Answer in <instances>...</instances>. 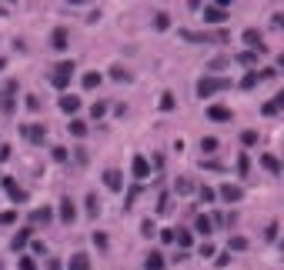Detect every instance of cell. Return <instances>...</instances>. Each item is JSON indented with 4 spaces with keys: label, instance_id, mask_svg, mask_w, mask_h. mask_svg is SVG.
Segmentation results:
<instances>
[{
    "label": "cell",
    "instance_id": "cell-19",
    "mask_svg": "<svg viewBox=\"0 0 284 270\" xmlns=\"http://www.w3.org/2000/svg\"><path fill=\"white\" fill-rule=\"evenodd\" d=\"M67 270H90V260H87L84 254H74L70 263H67Z\"/></svg>",
    "mask_w": 284,
    "mask_h": 270
},
{
    "label": "cell",
    "instance_id": "cell-11",
    "mask_svg": "<svg viewBox=\"0 0 284 270\" xmlns=\"http://www.w3.org/2000/svg\"><path fill=\"white\" fill-rule=\"evenodd\" d=\"M50 220H54V210H50V207H37L30 214V223H37V227H41V223H50Z\"/></svg>",
    "mask_w": 284,
    "mask_h": 270
},
{
    "label": "cell",
    "instance_id": "cell-7",
    "mask_svg": "<svg viewBox=\"0 0 284 270\" xmlns=\"http://www.w3.org/2000/svg\"><path fill=\"white\" fill-rule=\"evenodd\" d=\"M221 197H224L227 204H237V200H244V190L234 187V183H224V187H221Z\"/></svg>",
    "mask_w": 284,
    "mask_h": 270
},
{
    "label": "cell",
    "instance_id": "cell-36",
    "mask_svg": "<svg viewBox=\"0 0 284 270\" xmlns=\"http://www.w3.org/2000/svg\"><path fill=\"white\" fill-rule=\"evenodd\" d=\"M111 77H114V80H130V73L124 70V67H114V70H111Z\"/></svg>",
    "mask_w": 284,
    "mask_h": 270
},
{
    "label": "cell",
    "instance_id": "cell-17",
    "mask_svg": "<svg viewBox=\"0 0 284 270\" xmlns=\"http://www.w3.org/2000/svg\"><path fill=\"white\" fill-rule=\"evenodd\" d=\"M144 267H147V270H164V254L151 250V254H147V260H144Z\"/></svg>",
    "mask_w": 284,
    "mask_h": 270
},
{
    "label": "cell",
    "instance_id": "cell-45",
    "mask_svg": "<svg viewBox=\"0 0 284 270\" xmlns=\"http://www.w3.org/2000/svg\"><path fill=\"white\" fill-rule=\"evenodd\" d=\"M7 157H10V147H7V143H0V164H4Z\"/></svg>",
    "mask_w": 284,
    "mask_h": 270
},
{
    "label": "cell",
    "instance_id": "cell-28",
    "mask_svg": "<svg viewBox=\"0 0 284 270\" xmlns=\"http://www.w3.org/2000/svg\"><path fill=\"white\" fill-rule=\"evenodd\" d=\"M247 167H251V160H247V153H241V157H237V174H247Z\"/></svg>",
    "mask_w": 284,
    "mask_h": 270
},
{
    "label": "cell",
    "instance_id": "cell-34",
    "mask_svg": "<svg viewBox=\"0 0 284 270\" xmlns=\"http://www.w3.org/2000/svg\"><path fill=\"white\" fill-rule=\"evenodd\" d=\"M161 110H174V94H161Z\"/></svg>",
    "mask_w": 284,
    "mask_h": 270
},
{
    "label": "cell",
    "instance_id": "cell-22",
    "mask_svg": "<svg viewBox=\"0 0 284 270\" xmlns=\"http://www.w3.org/2000/svg\"><path fill=\"white\" fill-rule=\"evenodd\" d=\"M174 240H178L181 250H187V247H191V230H178V234H174Z\"/></svg>",
    "mask_w": 284,
    "mask_h": 270
},
{
    "label": "cell",
    "instance_id": "cell-32",
    "mask_svg": "<svg viewBox=\"0 0 284 270\" xmlns=\"http://www.w3.org/2000/svg\"><path fill=\"white\" fill-rule=\"evenodd\" d=\"M244 247H247V240H244V237H231V247H227V254H231V250H244Z\"/></svg>",
    "mask_w": 284,
    "mask_h": 270
},
{
    "label": "cell",
    "instance_id": "cell-2",
    "mask_svg": "<svg viewBox=\"0 0 284 270\" xmlns=\"http://www.w3.org/2000/svg\"><path fill=\"white\" fill-rule=\"evenodd\" d=\"M70 77H74V60H64V64H57V73L50 77V84H54L57 90H64L67 84H70Z\"/></svg>",
    "mask_w": 284,
    "mask_h": 270
},
{
    "label": "cell",
    "instance_id": "cell-4",
    "mask_svg": "<svg viewBox=\"0 0 284 270\" xmlns=\"http://www.w3.org/2000/svg\"><path fill=\"white\" fill-rule=\"evenodd\" d=\"M204 20H207V24H224L227 10L221 7V4H204Z\"/></svg>",
    "mask_w": 284,
    "mask_h": 270
},
{
    "label": "cell",
    "instance_id": "cell-39",
    "mask_svg": "<svg viewBox=\"0 0 284 270\" xmlns=\"http://www.w3.org/2000/svg\"><path fill=\"white\" fill-rule=\"evenodd\" d=\"M157 230V227H154V223H151V220H144V223H140V234H144V237H151V234H154Z\"/></svg>",
    "mask_w": 284,
    "mask_h": 270
},
{
    "label": "cell",
    "instance_id": "cell-6",
    "mask_svg": "<svg viewBox=\"0 0 284 270\" xmlns=\"http://www.w3.org/2000/svg\"><path fill=\"white\" fill-rule=\"evenodd\" d=\"M244 44L251 47V54H254V50H258V54H264V50H268L264 44H261V33L254 30V27H247V30H244Z\"/></svg>",
    "mask_w": 284,
    "mask_h": 270
},
{
    "label": "cell",
    "instance_id": "cell-35",
    "mask_svg": "<svg viewBox=\"0 0 284 270\" xmlns=\"http://www.w3.org/2000/svg\"><path fill=\"white\" fill-rule=\"evenodd\" d=\"M90 113H94V120H97V117H104V113H107V103H104V100H97V103H94V110H90Z\"/></svg>",
    "mask_w": 284,
    "mask_h": 270
},
{
    "label": "cell",
    "instance_id": "cell-14",
    "mask_svg": "<svg viewBox=\"0 0 284 270\" xmlns=\"http://www.w3.org/2000/svg\"><path fill=\"white\" fill-rule=\"evenodd\" d=\"M207 117H211V120H231L234 113H231V107H221V103H214V107H207Z\"/></svg>",
    "mask_w": 284,
    "mask_h": 270
},
{
    "label": "cell",
    "instance_id": "cell-43",
    "mask_svg": "<svg viewBox=\"0 0 284 270\" xmlns=\"http://www.w3.org/2000/svg\"><path fill=\"white\" fill-rule=\"evenodd\" d=\"M221 67H227V57H218V60H211V70H221Z\"/></svg>",
    "mask_w": 284,
    "mask_h": 270
},
{
    "label": "cell",
    "instance_id": "cell-23",
    "mask_svg": "<svg viewBox=\"0 0 284 270\" xmlns=\"http://www.w3.org/2000/svg\"><path fill=\"white\" fill-rule=\"evenodd\" d=\"M258 80H261V73H254V70H251V73H244V80H241V87H244V90H251L254 84H258Z\"/></svg>",
    "mask_w": 284,
    "mask_h": 270
},
{
    "label": "cell",
    "instance_id": "cell-20",
    "mask_svg": "<svg viewBox=\"0 0 284 270\" xmlns=\"http://www.w3.org/2000/svg\"><path fill=\"white\" fill-rule=\"evenodd\" d=\"M281 107H284V97H274V100H271V103H264V107H261V110L268 113V117H274V113L281 110Z\"/></svg>",
    "mask_w": 284,
    "mask_h": 270
},
{
    "label": "cell",
    "instance_id": "cell-21",
    "mask_svg": "<svg viewBox=\"0 0 284 270\" xmlns=\"http://www.w3.org/2000/svg\"><path fill=\"white\" fill-rule=\"evenodd\" d=\"M261 164H264L271 174H281V164H277V157H271V153H264V157H261Z\"/></svg>",
    "mask_w": 284,
    "mask_h": 270
},
{
    "label": "cell",
    "instance_id": "cell-31",
    "mask_svg": "<svg viewBox=\"0 0 284 270\" xmlns=\"http://www.w3.org/2000/svg\"><path fill=\"white\" fill-rule=\"evenodd\" d=\"M241 140H244V147H254V143H258V134H254V130H244Z\"/></svg>",
    "mask_w": 284,
    "mask_h": 270
},
{
    "label": "cell",
    "instance_id": "cell-16",
    "mask_svg": "<svg viewBox=\"0 0 284 270\" xmlns=\"http://www.w3.org/2000/svg\"><path fill=\"white\" fill-rule=\"evenodd\" d=\"M60 220H64V223H74V220H77V210H74L70 200H60Z\"/></svg>",
    "mask_w": 284,
    "mask_h": 270
},
{
    "label": "cell",
    "instance_id": "cell-8",
    "mask_svg": "<svg viewBox=\"0 0 284 270\" xmlns=\"http://www.w3.org/2000/svg\"><path fill=\"white\" fill-rule=\"evenodd\" d=\"M4 190L10 194V200H14V204H24V200H27V194L20 190V187H17V183L10 180V177H4Z\"/></svg>",
    "mask_w": 284,
    "mask_h": 270
},
{
    "label": "cell",
    "instance_id": "cell-24",
    "mask_svg": "<svg viewBox=\"0 0 284 270\" xmlns=\"http://www.w3.org/2000/svg\"><path fill=\"white\" fill-rule=\"evenodd\" d=\"M97 84H100V73H84V87L87 90H94Z\"/></svg>",
    "mask_w": 284,
    "mask_h": 270
},
{
    "label": "cell",
    "instance_id": "cell-44",
    "mask_svg": "<svg viewBox=\"0 0 284 270\" xmlns=\"http://www.w3.org/2000/svg\"><path fill=\"white\" fill-rule=\"evenodd\" d=\"M17 220V214H14V210H7V214H0V223H14Z\"/></svg>",
    "mask_w": 284,
    "mask_h": 270
},
{
    "label": "cell",
    "instance_id": "cell-37",
    "mask_svg": "<svg viewBox=\"0 0 284 270\" xmlns=\"http://www.w3.org/2000/svg\"><path fill=\"white\" fill-rule=\"evenodd\" d=\"M214 197H218V194H214V190H211V187H201V200H204V204H211V200H214Z\"/></svg>",
    "mask_w": 284,
    "mask_h": 270
},
{
    "label": "cell",
    "instance_id": "cell-18",
    "mask_svg": "<svg viewBox=\"0 0 284 270\" xmlns=\"http://www.w3.org/2000/svg\"><path fill=\"white\" fill-rule=\"evenodd\" d=\"M181 40H187V44H207V33H194V30H178Z\"/></svg>",
    "mask_w": 284,
    "mask_h": 270
},
{
    "label": "cell",
    "instance_id": "cell-1",
    "mask_svg": "<svg viewBox=\"0 0 284 270\" xmlns=\"http://www.w3.org/2000/svg\"><path fill=\"white\" fill-rule=\"evenodd\" d=\"M227 87H231L227 77H201L197 80V97H214V94H221V90H227Z\"/></svg>",
    "mask_w": 284,
    "mask_h": 270
},
{
    "label": "cell",
    "instance_id": "cell-5",
    "mask_svg": "<svg viewBox=\"0 0 284 270\" xmlns=\"http://www.w3.org/2000/svg\"><path fill=\"white\" fill-rule=\"evenodd\" d=\"M130 174L137 177V180H147V177H151V164H147V157L137 153V157L130 160Z\"/></svg>",
    "mask_w": 284,
    "mask_h": 270
},
{
    "label": "cell",
    "instance_id": "cell-3",
    "mask_svg": "<svg viewBox=\"0 0 284 270\" xmlns=\"http://www.w3.org/2000/svg\"><path fill=\"white\" fill-rule=\"evenodd\" d=\"M14 94H17V80H7L0 90V110L4 113H14Z\"/></svg>",
    "mask_w": 284,
    "mask_h": 270
},
{
    "label": "cell",
    "instance_id": "cell-27",
    "mask_svg": "<svg viewBox=\"0 0 284 270\" xmlns=\"http://www.w3.org/2000/svg\"><path fill=\"white\" fill-rule=\"evenodd\" d=\"M27 240H30V230H20V234L14 237V250H20V247H24Z\"/></svg>",
    "mask_w": 284,
    "mask_h": 270
},
{
    "label": "cell",
    "instance_id": "cell-9",
    "mask_svg": "<svg viewBox=\"0 0 284 270\" xmlns=\"http://www.w3.org/2000/svg\"><path fill=\"white\" fill-rule=\"evenodd\" d=\"M67 40H70V33H67L64 27H57V30L50 33V47H54V50H64V47H67Z\"/></svg>",
    "mask_w": 284,
    "mask_h": 270
},
{
    "label": "cell",
    "instance_id": "cell-12",
    "mask_svg": "<svg viewBox=\"0 0 284 270\" xmlns=\"http://www.w3.org/2000/svg\"><path fill=\"white\" fill-rule=\"evenodd\" d=\"M24 134H27V140L44 143V137H47V127H44V124H33V127H24Z\"/></svg>",
    "mask_w": 284,
    "mask_h": 270
},
{
    "label": "cell",
    "instance_id": "cell-13",
    "mask_svg": "<svg viewBox=\"0 0 284 270\" xmlns=\"http://www.w3.org/2000/svg\"><path fill=\"white\" fill-rule=\"evenodd\" d=\"M211 227H214V220H211V217H204V214H201V217H197V220H194V230L201 234V237H211V234H214Z\"/></svg>",
    "mask_w": 284,
    "mask_h": 270
},
{
    "label": "cell",
    "instance_id": "cell-38",
    "mask_svg": "<svg viewBox=\"0 0 284 270\" xmlns=\"http://www.w3.org/2000/svg\"><path fill=\"white\" fill-rule=\"evenodd\" d=\"M191 190H194V183H191V180H178V194H191Z\"/></svg>",
    "mask_w": 284,
    "mask_h": 270
},
{
    "label": "cell",
    "instance_id": "cell-41",
    "mask_svg": "<svg viewBox=\"0 0 284 270\" xmlns=\"http://www.w3.org/2000/svg\"><path fill=\"white\" fill-rule=\"evenodd\" d=\"M20 270H37V263H33L30 257H20Z\"/></svg>",
    "mask_w": 284,
    "mask_h": 270
},
{
    "label": "cell",
    "instance_id": "cell-30",
    "mask_svg": "<svg viewBox=\"0 0 284 270\" xmlns=\"http://www.w3.org/2000/svg\"><path fill=\"white\" fill-rule=\"evenodd\" d=\"M70 134H74V137H84V134H87V124H81V120H74V124H70Z\"/></svg>",
    "mask_w": 284,
    "mask_h": 270
},
{
    "label": "cell",
    "instance_id": "cell-15",
    "mask_svg": "<svg viewBox=\"0 0 284 270\" xmlns=\"http://www.w3.org/2000/svg\"><path fill=\"white\" fill-rule=\"evenodd\" d=\"M60 110H64V113H77V110H81V97H70V94L60 97Z\"/></svg>",
    "mask_w": 284,
    "mask_h": 270
},
{
    "label": "cell",
    "instance_id": "cell-29",
    "mask_svg": "<svg viewBox=\"0 0 284 270\" xmlns=\"http://www.w3.org/2000/svg\"><path fill=\"white\" fill-rule=\"evenodd\" d=\"M237 60H241V64H247V67H254V64H258V54H251V50H247V54H237Z\"/></svg>",
    "mask_w": 284,
    "mask_h": 270
},
{
    "label": "cell",
    "instance_id": "cell-10",
    "mask_svg": "<svg viewBox=\"0 0 284 270\" xmlns=\"http://www.w3.org/2000/svg\"><path fill=\"white\" fill-rule=\"evenodd\" d=\"M104 187H107V190H114V194L121 190V187H124V180H121V170H107V174H104Z\"/></svg>",
    "mask_w": 284,
    "mask_h": 270
},
{
    "label": "cell",
    "instance_id": "cell-33",
    "mask_svg": "<svg viewBox=\"0 0 284 270\" xmlns=\"http://www.w3.org/2000/svg\"><path fill=\"white\" fill-rule=\"evenodd\" d=\"M154 27H157V30H167V27H170L167 14H157V17H154Z\"/></svg>",
    "mask_w": 284,
    "mask_h": 270
},
{
    "label": "cell",
    "instance_id": "cell-25",
    "mask_svg": "<svg viewBox=\"0 0 284 270\" xmlns=\"http://www.w3.org/2000/svg\"><path fill=\"white\" fill-rule=\"evenodd\" d=\"M201 150H204V153H214V150H218V140H214V137H204V140H201Z\"/></svg>",
    "mask_w": 284,
    "mask_h": 270
},
{
    "label": "cell",
    "instance_id": "cell-42",
    "mask_svg": "<svg viewBox=\"0 0 284 270\" xmlns=\"http://www.w3.org/2000/svg\"><path fill=\"white\" fill-rule=\"evenodd\" d=\"M201 257H214V247L207 244V240H204V244H201Z\"/></svg>",
    "mask_w": 284,
    "mask_h": 270
},
{
    "label": "cell",
    "instance_id": "cell-40",
    "mask_svg": "<svg viewBox=\"0 0 284 270\" xmlns=\"http://www.w3.org/2000/svg\"><path fill=\"white\" fill-rule=\"evenodd\" d=\"M54 160H57V164H64V160H67V150H64V147H54Z\"/></svg>",
    "mask_w": 284,
    "mask_h": 270
},
{
    "label": "cell",
    "instance_id": "cell-26",
    "mask_svg": "<svg viewBox=\"0 0 284 270\" xmlns=\"http://www.w3.org/2000/svg\"><path fill=\"white\" fill-rule=\"evenodd\" d=\"M87 214H90V217H97V214H100V204H97V197H94V194L87 197Z\"/></svg>",
    "mask_w": 284,
    "mask_h": 270
}]
</instances>
